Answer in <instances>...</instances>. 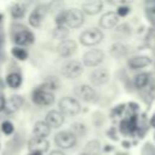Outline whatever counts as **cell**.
Masks as SVG:
<instances>
[{
    "label": "cell",
    "instance_id": "obj_1",
    "mask_svg": "<svg viewBox=\"0 0 155 155\" xmlns=\"http://www.w3.org/2000/svg\"><path fill=\"white\" fill-rule=\"evenodd\" d=\"M59 111L63 115L68 116H75L80 113V103L76 98L73 97H63L58 102Z\"/></svg>",
    "mask_w": 155,
    "mask_h": 155
},
{
    "label": "cell",
    "instance_id": "obj_2",
    "mask_svg": "<svg viewBox=\"0 0 155 155\" xmlns=\"http://www.w3.org/2000/svg\"><path fill=\"white\" fill-rule=\"evenodd\" d=\"M103 39V33L97 28H90L80 35V42L84 46H94Z\"/></svg>",
    "mask_w": 155,
    "mask_h": 155
},
{
    "label": "cell",
    "instance_id": "obj_3",
    "mask_svg": "<svg viewBox=\"0 0 155 155\" xmlns=\"http://www.w3.org/2000/svg\"><path fill=\"white\" fill-rule=\"evenodd\" d=\"M31 99L36 105L48 107L54 103V94L52 92H48V91H45L41 88H36L31 94Z\"/></svg>",
    "mask_w": 155,
    "mask_h": 155
},
{
    "label": "cell",
    "instance_id": "obj_4",
    "mask_svg": "<svg viewBox=\"0 0 155 155\" xmlns=\"http://www.w3.org/2000/svg\"><path fill=\"white\" fill-rule=\"evenodd\" d=\"M54 143L62 149H70L76 144V137L70 131H61L54 136Z\"/></svg>",
    "mask_w": 155,
    "mask_h": 155
},
{
    "label": "cell",
    "instance_id": "obj_5",
    "mask_svg": "<svg viewBox=\"0 0 155 155\" xmlns=\"http://www.w3.org/2000/svg\"><path fill=\"white\" fill-rule=\"evenodd\" d=\"M84 23V13L78 8L65 11V25L69 28H79Z\"/></svg>",
    "mask_w": 155,
    "mask_h": 155
},
{
    "label": "cell",
    "instance_id": "obj_6",
    "mask_svg": "<svg viewBox=\"0 0 155 155\" xmlns=\"http://www.w3.org/2000/svg\"><path fill=\"white\" fill-rule=\"evenodd\" d=\"M103 59H104V52L97 48L85 52L82 57V62L86 67H97L103 62Z\"/></svg>",
    "mask_w": 155,
    "mask_h": 155
},
{
    "label": "cell",
    "instance_id": "obj_7",
    "mask_svg": "<svg viewBox=\"0 0 155 155\" xmlns=\"http://www.w3.org/2000/svg\"><path fill=\"white\" fill-rule=\"evenodd\" d=\"M74 93H75V96H76L79 99H81V101H84V102H88V103L96 101V97H97L94 90H93L91 86L85 85V84H81V85L75 86Z\"/></svg>",
    "mask_w": 155,
    "mask_h": 155
},
{
    "label": "cell",
    "instance_id": "obj_8",
    "mask_svg": "<svg viewBox=\"0 0 155 155\" xmlns=\"http://www.w3.org/2000/svg\"><path fill=\"white\" fill-rule=\"evenodd\" d=\"M82 73V64L79 61H70L67 64H64L62 69V74L67 79H76Z\"/></svg>",
    "mask_w": 155,
    "mask_h": 155
},
{
    "label": "cell",
    "instance_id": "obj_9",
    "mask_svg": "<svg viewBox=\"0 0 155 155\" xmlns=\"http://www.w3.org/2000/svg\"><path fill=\"white\" fill-rule=\"evenodd\" d=\"M50 148V142L46 138H39V137H33L28 142V150L29 153H40L44 154Z\"/></svg>",
    "mask_w": 155,
    "mask_h": 155
},
{
    "label": "cell",
    "instance_id": "obj_10",
    "mask_svg": "<svg viewBox=\"0 0 155 155\" xmlns=\"http://www.w3.org/2000/svg\"><path fill=\"white\" fill-rule=\"evenodd\" d=\"M35 40L34 34L28 30L27 28H22L21 30L16 31V34L13 35V42L19 47V46H25V45H30L33 44Z\"/></svg>",
    "mask_w": 155,
    "mask_h": 155
},
{
    "label": "cell",
    "instance_id": "obj_11",
    "mask_svg": "<svg viewBox=\"0 0 155 155\" xmlns=\"http://www.w3.org/2000/svg\"><path fill=\"white\" fill-rule=\"evenodd\" d=\"M138 130V119L137 114L128 115V117L124 119L120 122V132L122 134H131Z\"/></svg>",
    "mask_w": 155,
    "mask_h": 155
},
{
    "label": "cell",
    "instance_id": "obj_12",
    "mask_svg": "<svg viewBox=\"0 0 155 155\" xmlns=\"http://www.w3.org/2000/svg\"><path fill=\"white\" fill-rule=\"evenodd\" d=\"M46 12H47V10H46V7L44 5L36 6L31 11V13L29 15V19H28L29 21V24L31 27H34V28H39L41 25L44 18H45V16H46Z\"/></svg>",
    "mask_w": 155,
    "mask_h": 155
},
{
    "label": "cell",
    "instance_id": "obj_13",
    "mask_svg": "<svg viewBox=\"0 0 155 155\" xmlns=\"http://www.w3.org/2000/svg\"><path fill=\"white\" fill-rule=\"evenodd\" d=\"M78 48V45L74 40L70 39H65L63 41H61L57 46V53L61 57H70Z\"/></svg>",
    "mask_w": 155,
    "mask_h": 155
},
{
    "label": "cell",
    "instance_id": "obj_14",
    "mask_svg": "<svg viewBox=\"0 0 155 155\" xmlns=\"http://www.w3.org/2000/svg\"><path fill=\"white\" fill-rule=\"evenodd\" d=\"M45 122H46L50 127L58 128V127H61V126L63 125V122H64V115H63L59 110H50V111L46 114Z\"/></svg>",
    "mask_w": 155,
    "mask_h": 155
},
{
    "label": "cell",
    "instance_id": "obj_15",
    "mask_svg": "<svg viewBox=\"0 0 155 155\" xmlns=\"http://www.w3.org/2000/svg\"><path fill=\"white\" fill-rule=\"evenodd\" d=\"M117 23H119V16L114 11H109V12L104 13L99 19V24L104 29H111V28L116 27Z\"/></svg>",
    "mask_w": 155,
    "mask_h": 155
},
{
    "label": "cell",
    "instance_id": "obj_16",
    "mask_svg": "<svg viewBox=\"0 0 155 155\" xmlns=\"http://www.w3.org/2000/svg\"><path fill=\"white\" fill-rule=\"evenodd\" d=\"M90 80L94 86L104 85L109 80V71L107 69H103V68L96 69V70L92 71V74L90 76Z\"/></svg>",
    "mask_w": 155,
    "mask_h": 155
},
{
    "label": "cell",
    "instance_id": "obj_17",
    "mask_svg": "<svg viewBox=\"0 0 155 155\" xmlns=\"http://www.w3.org/2000/svg\"><path fill=\"white\" fill-rule=\"evenodd\" d=\"M33 133H34V137L47 138L50 136V133H51V127L44 120H39V121H36L34 124Z\"/></svg>",
    "mask_w": 155,
    "mask_h": 155
},
{
    "label": "cell",
    "instance_id": "obj_18",
    "mask_svg": "<svg viewBox=\"0 0 155 155\" xmlns=\"http://www.w3.org/2000/svg\"><path fill=\"white\" fill-rule=\"evenodd\" d=\"M102 8H103V2L101 0H92V1H87L82 4L84 13L90 15V16L97 15L98 12L102 11Z\"/></svg>",
    "mask_w": 155,
    "mask_h": 155
},
{
    "label": "cell",
    "instance_id": "obj_19",
    "mask_svg": "<svg viewBox=\"0 0 155 155\" xmlns=\"http://www.w3.org/2000/svg\"><path fill=\"white\" fill-rule=\"evenodd\" d=\"M23 98L22 96L19 94H15V96H11L8 98V101H6V104H5V110L7 113H15L17 111L18 109H21V107L23 105Z\"/></svg>",
    "mask_w": 155,
    "mask_h": 155
},
{
    "label": "cell",
    "instance_id": "obj_20",
    "mask_svg": "<svg viewBox=\"0 0 155 155\" xmlns=\"http://www.w3.org/2000/svg\"><path fill=\"white\" fill-rule=\"evenodd\" d=\"M151 63V59L148 56H136L128 59V67L131 69H140L145 68Z\"/></svg>",
    "mask_w": 155,
    "mask_h": 155
},
{
    "label": "cell",
    "instance_id": "obj_21",
    "mask_svg": "<svg viewBox=\"0 0 155 155\" xmlns=\"http://www.w3.org/2000/svg\"><path fill=\"white\" fill-rule=\"evenodd\" d=\"M6 84L11 88H18L22 85V76L19 73H10L6 76Z\"/></svg>",
    "mask_w": 155,
    "mask_h": 155
},
{
    "label": "cell",
    "instance_id": "obj_22",
    "mask_svg": "<svg viewBox=\"0 0 155 155\" xmlns=\"http://www.w3.org/2000/svg\"><path fill=\"white\" fill-rule=\"evenodd\" d=\"M110 53H111V56H114L116 58H121L127 53V47L120 42H115L110 47Z\"/></svg>",
    "mask_w": 155,
    "mask_h": 155
},
{
    "label": "cell",
    "instance_id": "obj_23",
    "mask_svg": "<svg viewBox=\"0 0 155 155\" xmlns=\"http://www.w3.org/2000/svg\"><path fill=\"white\" fill-rule=\"evenodd\" d=\"M11 16L15 18V19H19V18H23L24 15H25V7L22 5V4H13L11 6Z\"/></svg>",
    "mask_w": 155,
    "mask_h": 155
},
{
    "label": "cell",
    "instance_id": "obj_24",
    "mask_svg": "<svg viewBox=\"0 0 155 155\" xmlns=\"http://www.w3.org/2000/svg\"><path fill=\"white\" fill-rule=\"evenodd\" d=\"M68 35H69V30H68V28H67L65 25L56 27V28L53 29V33H52V36H53L54 39H57V40H61V41L65 40Z\"/></svg>",
    "mask_w": 155,
    "mask_h": 155
},
{
    "label": "cell",
    "instance_id": "obj_25",
    "mask_svg": "<svg viewBox=\"0 0 155 155\" xmlns=\"http://www.w3.org/2000/svg\"><path fill=\"white\" fill-rule=\"evenodd\" d=\"M149 74L148 73H140V74H138L136 78H134V85H136V87L137 88H143V87H145L147 85H148V82H149Z\"/></svg>",
    "mask_w": 155,
    "mask_h": 155
},
{
    "label": "cell",
    "instance_id": "obj_26",
    "mask_svg": "<svg viewBox=\"0 0 155 155\" xmlns=\"http://www.w3.org/2000/svg\"><path fill=\"white\" fill-rule=\"evenodd\" d=\"M11 53L15 58H17L18 61H25L28 58V51L22 48V47H18V46H15L12 47L11 50Z\"/></svg>",
    "mask_w": 155,
    "mask_h": 155
},
{
    "label": "cell",
    "instance_id": "obj_27",
    "mask_svg": "<svg viewBox=\"0 0 155 155\" xmlns=\"http://www.w3.org/2000/svg\"><path fill=\"white\" fill-rule=\"evenodd\" d=\"M145 13L151 23H155V1L145 2Z\"/></svg>",
    "mask_w": 155,
    "mask_h": 155
},
{
    "label": "cell",
    "instance_id": "obj_28",
    "mask_svg": "<svg viewBox=\"0 0 155 155\" xmlns=\"http://www.w3.org/2000/svg\"><path fill=\"white\" fill-rule=\"evenodd\" d=\"M0 127H1V132H2L4 134H6V136H11V134L13 133V131H15L13 124H12L11 121H8V120L2 121V124H1Z\"/></svg>",
    "mask_w": 155,
    "mask_h": 155
},
{
    "label": "cell",
    "instance_id": "obj_29",
    "mask_svg": "<svg viewBox=\"0 0 155 155\" xmlns=\"http://www.w3.org/2000/svg\"><path fill=\"white\" fill-rule=\"evenodd\" d=\"M75 137L76 136H84V133L86 132V127L84 124H73L71 126V131H70Z\"/></svg>",
    "mask_w": 155,
    "mask_h": 155
},
{
    "label": "cell",
    "instance_id": "obj_30",
    "mask_svg": "<svg viewBox=\"0 0 155 155\" xmlns=\"http://www.w3.org/2000/svg\"><path fill=\"white\" fill-rule=\"evenodd\" d=\"M56 25L57 27H62V25H65V11H61L57 16H56Z\"/></svg>",
    "mask_w": 155,
    "mask_h": 155
},
{
    "label": "cell",
    "instance_id": "obj_31",
    "mask_svg": "<svg viewBox=\"0 0 155 155\" xmlns=\"http://www.w3.org/2000/svg\"><path fill=\"white\" fill-rule=\"evenodd\" d=\"M130 13V7L128 6H119L117 7V10H116V15L119 16V17H125V16H127Z\"/></svg>",
    "mask_w": 155,
    "mask_h": 155
},
{
    "label": "cell",
    "instance_id": "obj_32",
    "mask_svg": "<svg viewBox=\"0 0 155 155\" xmlns=\"http://www.w3.org/2000/svg\"><path fill=\"white\" fill-rule=\"evenodd\" d=\"M125 107H126L125 104H120V105H117V107L113 110V113H114L116 116H121V115H122V113L125 111Z\"/></svg>",
    "mask_w": 155,
    "mask_h": 155
},
{
    "label": "cell",
    "instance_id": "obj_33",
    "mask_svg": "<svg viewBox=\"0 0 155 155\" xmlns=\"http://www.w3.org/2000/svg\"><path fill=\"white\" fill-rule=\"evenodd\" d=\"M98 145H99V142H97V140H92V142H90L88 143V145H87V148L86 149H93V150H96V149H98Z\"/></svg>",
    "mask_w": 155,
    "mask_h": 155
},
{
    "label": "cell",
    "instance_id": "obj_34",
    "mask_svg": "<svg viewBox=\"0 0 155 155\" xmlns=\"http://www.w3.org/2000/svg\"><path fill=\"white\" fill-rule=\"evenodd\" d=\"M5 104H6V99H5L4 96L0 94V113H1L2 110H5Z\"/></svg>",
    "mask_w": 155,
    "mask_h": 155
},
{
    "label": "cell",
    "instance_id": "obj_35",
    "mask_svg": "<svg viewBox=\"0 0 155 155\" xmlns=\"http://www.w3.org/2000/svg\"><path fill=\"white\" fill-rule=\"evenodd\" d=\"M48 155H65L63 151H61V150H53V151H51Z\"/></svg>",
    "mask_w": 155,
    "mask_h": 155
},
{
    "label": "cell",
    "instance_id": "obj_36",
    "mask_svg": "<svg viewBox=\"0 0 155 155\" xmlns=\"http://www.w3.org/2000/svg\"><path fill=\"white\" fill-rule=\"evenodd\" d=\"M150 125L155 128V114H154V115L151 116V119H150Z\"/></svg>",
    "mask_w": 155,
    "mask_h": 155
},
{
    "label": "cell",
    "instance_id": "obj_37",
    "mask_svg": "<svg viewBox=\"0 0 155 155\" xmlns=\"http://www.w3.org/2000/svg\"><path fill=\"white\" fill-rule=\"evenodd\" d=\"M29 155H44V154H40V153H29Z\"/></svg>",
    "mask_w": 155,
    "mask_h": 155
},
{
    "label": "cell",
    "instance_id": "obj_38",
    "mask_svg": "<svg viewBox=\"0 0 155 155\" xmlns=\"http://www.w3.org/2000/svg\"><path fill=\"white\" fill-rule=\"evenodd\" d=\"M116 155H128V154H125V153H119V154H116Z\"/></svg>",
    "mask_w": 155,
    "mask_h": 155
},
{
    "label": "cell",
    "instance_id": "obj_39",
    "mask_svg": "<svg viewBox=\"0 0 155 155\" xmlns=\"http://www.w3.org/2000/svg\"><path fill=\"white\" fill-rule=\"evenodd\" d=\"M80 155H90V154H87V153H81Z\"/></svg>",
    "mask_w": 155,
    "mask_h": 155
},
{
    "label": "cell",
    "instance_id": "obj_40",
    "mask_svg": "<svg viewBox=\"0 0 155 155\" xmlns=\"http://www.w3.org/2000/svg\"><path fill=\"white\" fill-rule=\"evenodd\" d=\"M1 19H2V15L0 13V22H1Z\"/></svg>",
    "mask_w": 155,
    "mask_h": 155
}]
</instances>
